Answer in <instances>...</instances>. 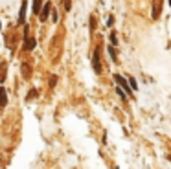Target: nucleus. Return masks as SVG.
Wrapping results in <instances>:
<instances>
[{"mask_svg":"<svg viewBox=\"0 0 171 169\" xmlns=\"http://www.w3.org/2000/svg\"><path fill=\"white\" fill-rule=\"evenodd\" d=\"M92 70L94 74H101V46H96L92 52Z\"/></svg>","mask_w":171,"mask_h":169,"instance_id":"obj_1","label":"nucleus"},{"mask_svg":"<svg viewBox=\"0 0 171 169\" xmlns=\"http://www.w3.org/2000/svg\"><path fill=\"white\" fill-rule=\"evenodd\" d=\"M114 81H116L118 87L125 92V96H131V94H133V90H131V87H129V83H127V79H125V77H122L120 74H114Z\"/></svg>","mask_w":171,"mask_h":169,"instance_id":"obj_2","label":"nucleus"},{"mask_svg":"<svg viewBox=\"0 0 171 169\" xmlns=\"http://www.w3.org/2000/svg\"><path fill=\"white\" fill-rule=\"evenodd\" d=\"M37 46V41H35L33 37H29L28 35V26H24V50H26V52H31V50Z\"/></svg>","mask_w":171,"mask_h":169,"instance_id":"obj_3","label":"nucleus"},{"mask_svg":"<svg viewBox=\"0 0 171 169\" xmlns=\"http://www.w3.org/2000/svg\"><path fill=\"white\" fill-rule=\"evenodd\" d=\"M50 11H52V4H50V2H46V4H44V6L41 7L39 18H41L42 22H46V20H48V15H50Z\"/></svg>","mask_w":171,"mask_h":169,"instance_id":"obj_4","label":"nucleus"},{"mask_svg":"<svg viewBox=\"0 0 171 169\" xmlns=\"http://www.w3.org/2000/svg\"><path fill=\"white\" fill-rule=\"evenodd\" d=\"M160 9H162V0H153V13H151V17L158 18L160 17Z\"/></svg>","mask_w":171,"mask_h":169,"instance_id":"obj_5","label":"nucleus"},{"mask_svg":"<svg viewBox=\"0 0 171 169\" xmlns=\"http://www.w3.org/2000/svg\"><path fill=\"white\" fill-rule=\"evenodd\" d=\"M8 105V92L4 90V87H0V108Z\"/></svg>","mask_w":171,"mask_h":169,"instance_id":"obj_6","label":"nucleus"},{"mask_svg":"<svg viewBox=\"0 0 171 169\" xmlns=\"http://www.w3.org/2000/svg\"><path fill=\"white\" fill-rule=\"evenodd\" d=\"M26 6H28V2L22 0V9H21V15H18V22L21 24H24V20H26Z\"/></svg>","mask_w":171,"mask_h":169,"instance_id":"obj_7","label":"nucleus"},{"mask_svg":"<svg viewBox=\"0 0 171 169\" xmlns=\"http://www.w3.org/2000/svg\"><path fill=\"white\" fill-rule=\"evenodd\" d=\"M41 7H42V0H33V15H39L41 13Z\"/></svg>","mask_w":171,"mask_h":169,"instance_id":"obj_8","label":"nucleus"},{"mask_svg":"<svg viewBox=\"0 0 171 169\" xmlns=\"http://www.w3.org/2000/svg\"><path fill=\"white\" fill-rule=\"evenodd\" d=\"M107 52H109L110 59H112V61L116 63V61H118V55H116V50H114V46H109V48H107Z\"/></svg>","mask_w":171,"mask_h":169,"instance_id":"obj_9","label":"nucleus"},{"mask_svg":"<svg viewBox=\"0 0 171 169\" xmlns=\"http://www.w3.org/2000/svg\"><path fill=\"white\" fill-rule=\"evenodd\" d=\"M110 46H116V44H118V35H116V31H112V33H110Z\"/></svg>","mask_w":171,"mask_h":169,"instance_id":"obj_10","label":"nucleus"},{"mask_svg":"<svg viewBox=\"0 0 171 169\" xmlns=\"http://www.w3.org/2000/svg\"><path fill=\"white\" fill-rule=\"evenodd\" d=\"M129 87H131V90H138V84H136V79H133V77H129Z\"/></svg>","mask_w":171,"mask_h":169,"instance_id":"obj_11","label":"nucleus"},{"mask_svg":"<svg viewBox=\"0 0 171 169\" xmlns=\"http://www.w3.org/2000/svg\"><path fill=\"white\" fill-rule=\"evenodd\" d=\"M88 22H90V33H92L94 29H96V18H94L92 15H90V20H88Z\"/></svg>","mask_w":171,"mask_h":169,"instance_id":"obj_12","label":"nucleus"},{"mask_svg":"<svg viewBox=\"0 0 171 169\" xmlns=\"http://www.w3.org/2000/svg\"><path fill=\"white\" fill-rule=\"evenodd\" d=\"M72 9V0H64V11H70Z\"/></svg>","mask_w":171,"mask_h":169,"instance_id":"obj_13","label":"nucleus"},{"mask_svg":"<svg viewBox=\"0 0 171 169\" xmlns=\"http://www.w3.org/2000/svg\"><path fill=\"white\" fill-rule=\"evenodd\" d=\"M112 24H114V17H112V15H109V18H107V26L110 28Z\"/></svg>","mask_w":171,"mask_h":169,"instance_id":"obj_14","label":"nucleus"},{"mask_svg":"<svg viewBox=\"0 0 171 169\" xmlns=\"http://www.w3.org/2000/svg\"><path fill=\"white\" fill-rule=\"evenodd\" d=\"M35 96H37V90H31V92H29V96H28V97L31 99V97H35Z\"/></svg>","mask_w":171,"mask_h":169,"instance_id":"obj_15","label":"nucleus"},{"mask_svg":"<svg viewBox=\"0 0 171 169\" xmlns=\"http://www.w3.org/2000/svg\"><path fill=\"white\" fill-rule=\"evenodd\" d=\"M52 18H53V22H57V11H53V13H52Z\"/></svg>","mask_w":171,"mask_h":169,"instance_id":"obj_16","label":"nucleus"},{"mask_svg":"<svg viewBox=\"0 0 171 169\" xmlns=\"http://www.w3.org/2000/svg\"><path fill=\"white\" fill-rule=\"evenodd\" d=\"M169 162H171V156H169Z\"/></svg>","mask_w":171,"mask_h":169,"instance_id":"obj_17","label":"nucleus"},{"mask_svg":"<svg viewBox=\"0 0 171 169\" xmlns=\"http://www.w3.org/2000/svg\"><path fill=\"white\" fill-rule=\"evenodd\" d=\"M0 29H2V26H0Z\"/></svg>","mask_w":171,"mask_h":169,"instance_id":"obj_18","label":"nucleus"},{"mask_svg":"<svg viewBox=\"0 0 171 169\" xmlns=\"http://www.w3.org/2000/svg\"><path fill=\"white\" fill-rule=\"evenodd\" d=\"M114 169H118V167H114Z\"/></svg>","mask_w":171,"mask_h":169,"instance_id":"obj_19","label":"nucleus"}]
</instances>
